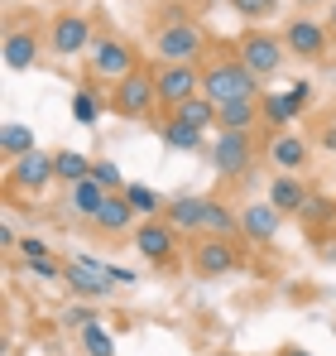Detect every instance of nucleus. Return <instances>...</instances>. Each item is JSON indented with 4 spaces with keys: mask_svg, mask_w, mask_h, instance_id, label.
Returning <instances> with one entry per match:
<instances>
[{
    "mask_svg": "<svg viewBox=\"0 0 336 356\" xmlns=\"http://www.w3.org/2000/svg\"><path fill=\"white\" fill-rule=\"evenodd\" d=\"M202 97L226 106V102H255V97H264V87H260V77L240 58H217L202 67Z\"/></svg>",
    "mask_w": 336,
    "mask_h": 356,
    "instance_id": "nucleus-1",
    "label": "nucleus"
},
{
    "mask_svg": "<svg viewBox=\"0 0 336 356\" xmlns=\"http://www.w3.org/2000/svg\"><path fill=\"white\" fill-rule=\"evenodd\" d=\"M111 111L125 120H149L159 111V87H154V72L135 67L130 77H120L111 87Z\"/></svg>",
    "mask_w": 336,
    "mask_h": 356,
    "instance_id": "nucleus-2",
    "label": "nucleus"
},
{
    "mask_svg": "<svg viewBox=\"0 0 336 356\" xmlns=\"http://www.w3.org/2000/svg\"><path fill=\"white\" fill-rule=\"evenodd\" d=\"M154 54H159V63H197L207 54V34L192 19H168L154 39Z\"/></svg>",
    "mask_w": 336,
    "mask_h": 356,
    "instance_id": "nucleus-3",
    "label": "nucleus"
},
{
    "mask_svg": "<svg viewBox=\"0 0 336 356\" xmlns=\"http://www.w3.org/2000/svg\"><path fill=\"white\" fill-rule=\"evenodd\" d=\"M235 58L245 63L260 82L264 77H274L283 67V58H288V49H283V39H274V34H264V29H250V34H240V44H235Z\"/></svg>",
    "mask_w": 336,
    "mask_h": 356,
    "instance_id": "nucleus-4",
    "label": "nucleus"
},
{
    "mask_svg": "<svg viewBox=\"0 0 336 356\" xmlns=\"http://www.w3.org/2000/svg\"><path fill=\"white\" fill-rule=\"evenodd\" d=\"M154 87H159V106L178 111L183 102H192V97L202 92V67H197V63H159Z\"/></svg>",
    "mask_w": 336,
    "mask_h": 356,
    "instance_id": "nucleus-5",
    "label": "nucleus"
},
{
    "mask_svg": "<svg viewBox=\"0 0 336 356\" xmlns=\"http://www.w3.org/2000/svg\"><path fill=\"white\" fill-rule=\"evenodd\" d=\"M135 67H140V63H135V49H130L125 39H111V34L96 39L92 54H87V72H92L96 82H111V87L120 82V77H130Z\"/></svg>",
    "mask_w": 336,
    "mask_h": 356,
    "instance_id": "nucleus-6",
    "label": "nucleus"
},
{
    "mask_svg": "<svg viewBox=\"0 0 336 356\" xmlns=\"http://www.w3.org/2000/svg\"><path fill=\"white\" fill-rule=\"evenodd\" d=\"M92 19L82 10H62L53 19V34H49V49L58 58H77V54H92Z\"/></svg>",
    "mask_w": 336,
    "mask_h": 356,
    "instance_id": "nucleus-7",
    "label": "nucleus"
},
{
    "mask_svg": "<svg viewBox=\"0 0 336 356\" xmlns=\"http://www.w3.org/2000/svg\"><path fill=\"white\" fill-rule=\"evenodd\" d=\"M53 178H58V164H53V154H44V149H29L24 159H15V164L5 169L10 193H44Z\"/></svg>",
    "mask_w": 336,
    "mask_h": 356,
    "instance_id": "nucleus-8",
    "label": "nucleus"
},
{
    "mask_svg": "<svg viewBox=\"0 0 336 356\" xmlns=\"http://www.w3.org/2000/svg\"><path fill=\"white\" fill-rule=\"evenodd\" d=\"M235 265H240L235 241H226V236H202L197 245H192V270H197L202 280H226Z\"/></svg>",
    "mask_w": 336,
    "mask_h": 356,
    "instance_id": "nucleus-9",
    "label": "nucleus"
},
{
    "mask_svg": "<svg viewBox=\"0 0 336 356\" xmlns=\"http://www.w3.org/2000/svg\"><path fill=\"white\" fill-rule=\"evenodd\" d=\"M130 241H135V250L149 260V265H168L173 260V250H178V227H168V222H140L135 232H130Z\"/></svg>",
    "mask_w": 336,
    "mask_h": 356,
    "instance_id": "nucleus-10",
    "label": "nucleus"
},
{
    "mask_svg": "<svg viewBox=\"0 0 336 356\" xmlns=\"http://www.w3.org/2000/svg\"><path fill=\"white\" fill-rule=\"evenodd\" d=\"M212 164H217V174L226 178H240L250 164H255V145H250V135H235V130H217V149H212Z\"/></svg>",
    "mask_w": 336,
    "mask_h": 356,
    "instance_id": "nucleus-11",
    "label": "nucleus"
},
{
    "mask_svg": "<svg viewBox=\"0 0 336 356\" xmlns=\"http://www.w3.org/2000/svg\"><path fill=\"white\" fill-rule=\"evenodd\" d=\"M279 39H283V49L298 54V58H322V54H327V29H322L317 19H308V15L288 19Z\"/></svg>",
    "mask_w": 336,
    "mask_h": 356,
    "instance_id": "nucleus-12",
    "label": "nucleus"
},
{
    "mask_svg": "<svg viewBox=\"0 0 336 356\" xmlns=\"http://www.w3.org/2000/svg\"><path fill=\"white\" fill-rule=\"evenodd\" d=\"M279 222H283V212L274 202H245V212H240V241L264 245V241L279 236Z\"/></svg>",
    "mask_w": 336,
    "mask_h": 356,
    "instance_id": "nucleus-13",
    "label": "nucleus"
},
{
    "mask_svg": "<svg viewBox=\"0 0 336 356\" xmlns=\"http://www.w3.org/2000/svg\"><path fill=\"white\" fill-rule=\"evenodd\" d=\"M308 154H312V145H308L303 135H293V130H279V135L269 140V164H274L279 174H298V169L308 164Z\"/></svg>",
    "mask_w": 336,
    "mask_h": 356,
    "instance_id": "nucleus-14",
    "label": "nucleus"
},
{
    "mask_svg": "<svg viewBox=\"0 0 336 356\" xmlns=\"http://www.w3.org/2000/svg\"><path fill=\"white\" fill-rule=\"evenodd\" d=\"M106 188L96 183V178H82V183H72L67 188V207H72V217H82V222H96V212L106 207Z\"/></svg>",
    "mask_w": 336,
    "mask_h": 356,
    "instance_id": "nucleus-15",
    "label": "nucleus"
},
{
    "mask_svg": "<svg viewBox=\"0 0 336 356\" xmlns=\"http://www.w3.org/2000/svg\"><path fill=\"white\" fill-rule=\"evenodd\" d=\"M39 63V34L34 29H10L5 34V67L10 72H29Z\"/></svg>",
    "mask_w": 336,
    "mask_h": 356,
    "instance_id": "nucleus-16",
    "label": "nucleus"
},
{
    "mask_svg": "<svg viewBox=\"0 0 336 356\" xmlns=\"http://www.w3.org/2000/svg\"><path fill=\"white\" fill-rule=\"evenodd\" d=\"M164 222L178 227V232H202V227H207V197H173Z\"/></svg>",
    "mask_w": 336,
    "mask_h": 356,
    "instance_id": "nucleus-17",
    "label": "nucleus"
},
{
    "mask_svg": "<svg viewBox=\"0 0 336 356\" xmlns=\"http://www.w3.org/2000/svg\"><path fill=\"white\" fill-rule=\"evenodd\" d=\"M308 197H312V193L303 188V178H298V174H279L274 183H269V202L279 207L283 217H288V212H303Z\"/></svg>",
    "mask_w": 336,
    "mask_h": 356,
    "instance_id": "nucleus-18",
    "label": "nucleus"
},
{
    "mask_svg": "<svg viewBox=\"0 0 336 356\" xmlns=\"http://www.w3.org/2000/svg\"><path fill=\"white\" fill-rule=\"evenodd\" d=\"M92 227H101V232H111V236L115 232H135V207H130V197H125V193H111Z\"/></svg>",
    "mask_w": 336,
    "mask_h": 356,
    "instance_id": "nucleus-19",
    "label": "nucleus"
},
{
    "mask_svg": "<svg viewBox=\"0 0 336 356\" xmlns=\"http://www.w3.org/2000/svg\"><path fill=\"white\" fill-rule=\"evenodd\" d=\"M217 111H221V125H217V130L250 135V130L260 125V97H255V102H226V106H217Z\"/></svg>",
    "mask_w": 336,
    "mask_h": 356,
    "instance_id": "nucleus-20",
    "label": "nucleus"
},
{
    "mask_svg": "<svg viewBox=\"0 0 336 356\" xmlns=\"http://www.w3.org/2000/svg\"><path fill=\"white\" fill-rule=\"evenodd\" d=\"M29 149H39V145H34V130L19 125V120H5V125H0V154L15 164V159H24Z\"/></svg>",
    "mask_w": 336,
    "mask_h": 356,
    "instance_id": "nucleus-21",
    "label": "nucleus"
},
{
    "mask_svg": "<svg viewBox=\"0 0 336 356\" xmlns=\"http://www.w3.org/2000/svg\"><path fill=\"white\" fill-rule=\"evenodd\" d=\"M173 116L183 120V125H192V130H212V125H221V111H217V102H207L202 92H197L192 102H183Z\"/></svg>",
    "mask_w": 336,
    "mask_h": 356,
    "instance_id": "nucleus-22",
    "label": "nucleus"
},
{
    "mask_svg": "<svg viewBox=\"0 0 336 356\" xmlns=\"http://www.w3.org/2000/svg\"><path fill=\"white\" fill-rule=\"evenodd\" d=\"M125 197H130V207H135V217H144V222H154L159 212H168L164 193H154L149 183H125Z\"/></svg>",
    "mask_w": 336,
    "mask_h": 356,
    "instance_id": "nucleus-23",
    "label": "nucleus"
},
{
    "mask_svg": "<svg viewBox=\"0 0 336 356\" xmlns=\"http://www.w3.org/2000/svg\"><path fill=\"white\" fill-rule=\"evenodd\" d=\"M202 236H226V241H235V236H240V217H235L226 202H212V197H207V227H202Z\"/></svg>",
    "mask_w": 336,
    "mask_h": 356,
    "instance_id": "nucleus-24",
    "label": "nucleus"
},
{
    "mask_svg": "<svg viewBox=\"0 0 336 356\" xmlns=\"http://www.w3.org/2000/svg\"><path fill=\"white\" fill-rule=\"evenodd\" d=\"M159 135H164L168 149H183V154H192L197 145H202V130H192V125H183L178 116H168L164 125H159Z\"/></svg>",
    "mask_w": 336,
    "mask_h": 356,
    "instance_id": "nucleus-25",
    "label": "nucleus"
},
{
    "mask_svg": "<svg viewBox=\"0 0 336 356\" xmlns=\"http://www.w3.org/2000/svg\"><path fill=\"white\" fill-rule=\"evenodd\" d=\"M53 164H58V183H82V178H92V159L87 154H77V149H58L53 154Z\"/></svg>",
    "mask_w": 336,
    "mask_h": 356,
    "instance_id": "nucleus-26",
    "label": "nucleus"
},
{
    "mask_svg": "<svg viewBox=\"0 0 336 356\" xmlns=\"http://www.w3.org/2000/svg\"><path fill=\"white\" fill-rule=\"evenodd\" d=\"M260 111H264V120H269V125H274V135H279V130H288V125L298 120L283 92H264V97H260Z\"/></svg>",
    "mask_w": 336,
    "mask_h": 356,
    "instance_id": "nucleus-27",
    "label": "nucleus"
},
{
    "mask_svg": "<svg viewBox=\"0 0 336 356\" xmlns=\"http://www.w3.org/2000/svg\"><path fill=\"white\" fill-rule=\"evenodd\" d=\"M82 352L87 356H115V337L101 323H92V327H82Z\"/></svg>",
    "mask_w": 336,
    "mask_h": 356,
    "instance_id": "nucleus-28",
    "label": "nucleus"
},
{
    "mask_svg": "<svg viewBox=\"0 0 336 356\" xmlns=\"http://www.w3.org/2000/svg\"><path fill=\"white\" fill-rule=\"evenodd\" d=\"M92 178H96L106 193H125V174L115 169L111 159H92Z\"/></svg>",
    "mask_w": 336,
    "mask_h": 356,
    "instance_id": "nucleus-29",
    "label": "nucleus"
},
{
    "mask_svg": "<svg viewBox=\"0 0 336 356\" xmlns=\"http://www.w3.org/2000/svg\"><path fill=\"white\" fill-rule=\"evenodd\" d=\"M230 10L245 15V19H269L279 10V0H230Z\"/></svg>",
    "mask_w": 336,
    "mask_h": 356,
    "instance_id": "nucleus-30",
    "label": "nucleus"
},
{
    "mask_svg": "<svg viewBox=\"0 0 336 356\" xmlns=\"http://www.w3.org/2000/svg\"><path fill=\"white\" fill-rule=\"evenodd\" d=\"M332 217H336V202H332V197H308V207H303V222L322 227V222H332Z\"/></svg>",
    "mask_w": 336,
    "mask_h": 356,
    "instance_id": "nucleus-31",
    "label": "nucleus"
},
{
    "mask_svg": "<svg viewBox=\"0 0 336 356\" xmlns=\"http://www.w3.org/2000/svg\"><path fill=\"white\" fill-rule=\"evenodd\" d=\"M72 116H77V125H96V116H101L96 97H92V92H77V97H72Z\"/></svg>",
    "mask_w": 336,
    "mask_h": 356,
    "instance_id": "nucleus-32",
    "label": "nucleus"
},
{
    "mask_svg": "<svg viewBox=\"0 0 336 356\" xmlns=\"http://www.w3.org/2000/svg\"><path fill=\"white\" fill-rule=\"evenodd\" d=\"M283 97H288V106H293V116H303V111L312 106V82H293V87H288Z\"/></svg>",
    "mask_w": 336,
    "mask_h": 356,
    "instance_id": "nucleus-33",
    "label": "nucleus"
},
{
    "mask_svg": "<svg viewBox=\"0 0 336 356\" xmlns=\"http://www.w3.org/2000/svg\"><path fill=\"white\" fill-rule=\"evenodd\" d=\"M62 323L82 332V327H92V323H96V313H92L87 303H67V313H62Z\"/></svg>",
    "mask_w": 336,
    "mask_h": 356,
    "instance_id": "nucleus-34",
    "label": "nucleus"
},
{
    "mask_svg": "<svg viewBox=\"0 0 336 356\" xmlns=\"http://www.w3.org/2000/svg\"><path fill=\"white\" fill-rule=\"evenodd\" d=\"M15 250H19L29 265H34V260H49V241H39V236H24L19 245H15Z\"/></svg>",
    "mask_w": 336,
    "mask_h": 356,
    "instance_id": "nucleus-35",
    "label": "nucleus"
},
{
    "mask_svg": "<svg viewBox=\"0 0 336 356\" xmlns=\"http://www.w3.org/2000/svg\"><path fill=\"white\" fill-rule=\"evenodd\" d=\"M106 280H111V284H135L140 275H135V270H125V265H106Z\"/></svg>",
    "mask_w": 336,
    "mask_h": 356,
    "instance_id": "nucleus-36",
    "label": "nucleus"
},
{
    "mask_svg": "<svg viewBox=\"0 0 336 356\" xmlns=\"http://www.w3.org/2000/svg\"><path fill=\"white\" fill-rule=\"evenodd\" d=\"M0 245H19V236H15V227H10V222H0Z\"/></svg>",
    "mask_w": 336,
    "mask_h": 356,
    "instance_id": "nucleus-37",
    "label": "nucleus"
},
{
    "mask_svg": "<svg viewBox=\"0 0 336 356\" xmlns=\"http://www.w3.org/2000/svg\"><path fill=\"white\" fill-rule=\"evenodd\" d=\"M322 145H327V149H336V125H327V130H322Z\"/></svg>",
    "mask_w": 336,
    "mask_h": 356,
    "instance_id": "nucleus-38",
    "label": "nucleus"
},
{
    "mask_svg": "<svg viewBox=\"0 0 336 356\" xmlns=\"http://www.w3.org/2000/svg\"><path fill=\"white\" fill-rule=\"evenodd\" d=\"M283 356H312V352H303V347H288V352H283Z\"/></svg>",
    "mask_w": 336,
    "mask_h": 356,
    "instance_id": "nucleus-39",
    "label": "nucleus"
},
{
    "mask_svg": "<svg viewBox=\"0 0 336 356\" xmlns=\"http://www.w3.org/2000/svg\"><path fill=\"white\" fill-rule=\"evenodd\" d=\"M332 29H336V5H332Z\"/></svg>",
    "mask_w": 336,
    "mask_h": 356,
    "instance_id": "nucleus-40",
    "label": "nucleus"
},
{
    "mask_svg": "<svg viewBox=\"0 0 336 356\" xmlns=\"http://www.w3.org/2000/svg\"><path fill=\"white\" fill-rule=\"evenodd\" d=\"M298 5H317V0H298Z\"/></svg>",
    "mask_w": 336,
    "mask_h": 356,
    "instance_id": "nucleus-41",
    "label": "nucleus"
}]
</instances>
